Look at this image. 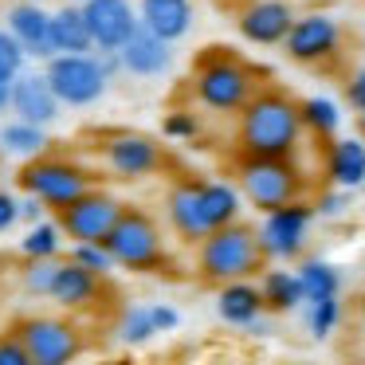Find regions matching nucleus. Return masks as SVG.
I'll list each match as a JSON object with an SVG mask.
<instances>
[{
  "instance_id": "1",
  "label": "nucleus",
  "mask_w": 365,
  "mask_h": 365,
  "mask_svg": "<svg viewBox=\"0 0 365 365\" xmlns=\"http://www.w3.org/2000/svg\"><path fill=\"white\" fill-rule=\"evenodd\" d=\"M302 134L307 130H302V118H299V103L275 87L255 91L240 106L236 142L244 158H294Z\"/></svg>"
},
{
  "instance_id": "2",
  "label": "nucleus",
  "mask_w": 365,
  "mask_h": 365,
  "mask_svg": "<svg viewBox=\"0 0 365 365\" xmlns=\"http://www.w3.org/2000/svg\"><path fill=\"white\" fill-rule=\"evenodd\" d=\"M267 255L259 247L252 224L232 220L224 228H212L197 244V271L208 283H232V279H252L263 271Z\"/></svg>"
},
{
  "instance_id": "3",
  "label": "nucleus",
  "mask_w": 365,
  "mask_h": 365,
  "mask_svg": "<svg viewBox=\"0 0 365 365\" xmlns=\"http://www.w3.org/2000/svg\"><path fill=\"white\" fill-rule=\"evenodd\" d=\"M259 91L255 83V67H247L244 59L228 56L224 48L200 56L197 71H192V95L205 110L212 114H240V106Z\"/></svg>"
},
{
  "instance_id": "4",
  "label": "nucleus",
  "mask_w": 365,
  "mask_h": 365,
  "mask_svg": "<svg viewBox=\"0 0 365 365\" xmlns=\"http://www.w3.org/2000/svg\"><path fill=\"white\" fill-rule=\"evenodd\" d=\"M103 244H106V252L114 255V267H126V271H161L165 267V240H161V228L150 212H142V208H122Z\"/></svg>"
},
{
  "instance_id": "5",
  "label": "nucleus",
  "mask_w": 365,
  "mask_h": 365,
  "mask_svg": "<svg viewBox=\"0 0 365 365\" xmlns=\"http://www.w3.org/2000/svg\"><path fill=\"white\" fill-rule=\"evenodd\" d=\"M240 197L255 212H267V208L302 197V173L291 158H244L240 161Z\"/></svg>"
},
{
  "instance_id": "6",
  "label": "nucleus",
  "mask_w": 365,
  "mask_h": 365,
  "mask_svg": "<svg viewBox=\"0 0 365 365\" xmlns=\"http://www.w3.org/2000/svg\"><path fill=\"white\" fill-rule=\"evenodd\" d=\"M310 224H314V205H307L302 197L287 200V205H279V208H267L259 228H255L263 255H267L271 263L302 259L307 240H310Z\"/></svg>"
},
{
  "instance_id": "7",
  "label": "nucleus",
  "mask_w": 365,
  "mask_h": 365,
  "mask_svg": "<svg viewBox=\"0 0 365 365\" xmlns=\"http://www.w3.org/2000/svg\"><path fill=\"white\" fill-rule=\"evenodd\" d=\"M20 189L40 197L48 208H67L79 192L91 189L87 169H79L75 161L63 158H28L24 169H20Z\"/></svg>"
},
{
  "instance_id": "8",
  "label": "nucleus",
  "mask_w": 365,
  "mask_h": 365,
  "mask_svg": "<svg viewBox=\"0 0 365 365\" xmlns=\"http://www.w3.org/2000/svg\"><path fill=\"white\" fill-rule=\"evenodd\" d=\"M43 75H48L51 91H56V98L63 106H95L106 95V87H110V79L103 75V67L95 63L91 51L43 59Z\"/></svg>"
},
{
  "instance_id": "9",
  "label": "nucleus",
  "mask_w": 365,
  "mask_h": 365,
  "mask_svg": "<svg viewBox=\"0 0 365 365\" xmlns=\"http://www.w3.org/2000/svg\"><path fill=\"white\" fill-rule=\"evenodd\" d=\"M16 338L28 346L32 365H71L83 354L79 330L71 322H63V318H51V314L24 318L16 326Z\"/></svg>"
},
{
  "instance_id": "10",
  "label": "nucleus",
  "mask_w": 365,
  "mask_h": 365,
  "mask_svg": "<svg viewBox=\"0 0 365 365\" xmlns=\"http://www.w3.org/2000/svg\"><path fill=\"white\" fill-rule=\"evenodd\" d=\"M341 48V24L330 12H307V16H294L291 32L283 40V51L294 63H326L334 59Z\"/></svg>"
},
{
  "instance_id": "11",
  "label": "nucleus",
  "mask_w": 365,
  "mask_h": 365,
  "mask_svg": "<svg viewBox=\"0 0 365 365\" xmlns=\"http://www.w3.org/2000/svg\"><path fill=\"white\" fill-rule=\"evenodd\" d=\"M122 205L110 197V192H98V189H87L71 200L67 208H59V228H63L67 240H106L110 224L118 220Z\"/></svg>"
},
{
  "instance_id": "12",
  "label": "nucleus",
  "mask_w": 365,
  "mask_h": 365,
  "mask_svg": "<svg viewBox=\"0 0 365 365\" xmlns=\"http://www.w3.org/2000/svg\"><path fill=\"white\" fill-rule=\"evenodd\" d=\"M103 161L114 177H130V181H134V177L158 173L165 153H161V145L145 134H110L103 142Z\"/></svg>"
},
{
  "instance_id": "13",
  "label": "nucleus",
  "mask_w": 365,
  "mask_h": 365,
  "mask_svg": "<svg viewBox=\"0 0 365 365\" xmlns=\"http://www.w3.org/2000/svg\"><path fill=\"white\" fill-rule=\"evenodd\" d=\"M294 24V9L287 0H252L236 16V32L255 48H279Z\"/></svg>"
},
{
  "instance_id": "14",
  "label": "nucleus",
  "mask_w": 365,
  "mask_h": 365,
  "mask_svg": "<svg viewBox=\"0 0 365 365\" xmlns=\"http://www.w3.org/2000/svg\"><path fill=\"white\" fill-rule=\"evenodd\" d=\"M83 20L91 28L95 48H122L134 36V28L142 24L130 0H83Z\"/></svg>"
},
{
  "instance_id": "15",
  "label": "nucleus",
  "mask_w": 365,
  "mask_h": 365,
  "mask_svg": "<svg viewBox=\"0 0 365 365\" xmlns=\"http://www.w3.org/2000/svg\"><path fill=\"white\" fill-rule=\"evenodd\" d=\"M59 98L51 91L48 75L43 71H20L12 79V106L9 110L16 114L20 122H32V126H51L59 118Z\"/></svg>"
},
{
  "instance_id": "16",
  "label": "nucleus",
  "mask_w": 365,
  "mask_h": 365,
  "mask_svg": "<svg viewBox=\"0 0 365 365\" xmlns=\"http://www.w3.org/2000/svg\"><path fill=\"white\" fill-rule=\"evenodd\" d=\"M122 56V71L138 75V79H158V75H169L173 71V43L161 40V36H153L145 24L134 28V36H130L126 43L118 48Z\"/></svg>"
},
{
  "instance_id": "17",
  "label": "nucleus",
  "mask_w": 365,
  "mask_h": 365,
  "mask_svg": "<svg viewBox=\"0 0 365 365\" xmlns=\"http://www.w3.org/2000/svg\"><path fill=\"white\" fill-rule=\"evenodd\" d=\"M51 12L43 9V4H36V0H20L16 9L9 12V32L16 36V43L24 48L28 59H51L56 51H51Z\"/></svg>"
},
{
  "instance_id": "18",
  "label": "nucleus",
  "mask_w": 365,
  "mask_h": 365,
  "mask_svg": "<svg viewBox=\"0 0 365 365\" xmlns=\"http://www.w3.org/2000/svg\"><path fill=\"white\" fill-rule=\"evenodd\" d=\"M138 20H142L153 36L177 43L192 32L197 9H192V0H138Z\"/></svg>"
},
{
  "instance_id": "19",
  "label": "nucleus",
  "mask_w": 365,
  "mask_h": 365,
  "mask_svg": "<svg viewBox=\"0 0 365 365\" xmlns=\"http://www.w3.org/2000/svg\"><path fill=\"white\" fill-rule=\"evenodd\" d=\"M326 181L338 189H361L365 185V138H330L326 145Z\"/></svg>"
},
{
  "instance_id": "20",
  "label": "nucleus",
  "mask_w": 365,
  "mask_h": 365,
  "mask_svg": "<svg viewBox=\"0 0 365 365\" xmlns=\"http://www.w3.org/2000/svg\"><path fill=\"white\" fill-rule=\"evenodd\" d=\"M165 208H169V224H173V232L181 240L200 244V240L208 236V220H205V208H200V181L173 185Z\"/></svg>"
},
{
  "instance_id": "21",
  "label": "nucleus",
  "mask_w": 365,
  "mask_h": 365,
  "mask_svg": "<svg viewBox=\"0 0 365 365\" xmlns=\"http://www.w3.org/2000/svg\"><path fill=\"white\" fill-rule=\"evenodd\" d=\"M98 294H103V275L79 267L75 259H63V263H59V275H56V283H51L48 299H56L63 310H83V307H91Z\"/></svg>"
},
{
  "instance_id": "22",
  "label": "nucleus",
  "mask_w": 365,
  "mask_h": 365,
  "mask_svg": "<svg viewBox=\"0 0 365 365\" xmlns=\"http://www.w3.org/2000/svg\"><path fill=\"white\" fill-rule=\"evenodd\" d=\"M216 314H220V322L244 330L255 314H263L259 283H252V279H232V283H220V291H216Z\"/></svg>"
},
{
  "instance_id": "23",
  "label": "nucleus",
  "mask_w": 365,
  "mask_h": 365,
  "mask_svg": "<svg viewBox=\"0 0 365 365\" xmlns=\"http://www.w3.org/2000/svg\"><path fill=\"white\" fill-rule=\"evenodd\" d=\"M51 51L56 56H79V51H91V28L83 20V4H63L59 12H51Z\"/></svg>"
},
{
  "instance_id": "24",
  "label": "nucleus",
  "mask_w": 365,
  "mask_h": 365,
  "mask_svg": "<svg viewBox=\"0 0 365 365\" xmlns=\"http://www.w3.org/2000/svg\"><path fill=\"white\" fill-rule=\"evenodd\" d=\"M259 294H263V310L267 314H291L307 302L302 294V283H299V271L291 267H271L259 275Z\"/></svg>"
},
{
  "instance_id": "25",
  "label": "nucleus",
  "mask_w": 365,
  "mask_h": 365,
  "mask_svg": "<svg viewBox=\"0 0 365 365\" xmlns=\"http://www.w3.org/2000/svg\"><path fill=\"white\" fill-rule=\"evenodd\" d=\"M200 208H205L208 232H212V228H224V224L240 220L244 197H240V189L228 181H200Z\"/></svg>"
},
{
  "instance_id": "26",
  "label": "nucleus",
  "mask_w": 365,
  "mask_h": 365,
  "mask_svg": "<svg viewBox=\"0 0 365 365\" xmlns=\"http://www.w3.org/2000/svg\"><path fill=\"white\" fill-rule=\"evenodd\" d=\"M299 283H302V294L310 299H334L338 294L341 299V267H334L330 259H322V255H310V259H299Z\"/></svg>"
},
{
  "instance_id": "27",
  "label": "nucleus",
  "mask_w": 365,
  "mask_h": 365,
  "mask_svg": "<svg viewBox=\"0 0 365 365\" xmlns=\"http://www.w3.org/2000/svg\"><path fill=\"white\" fill-rule=\"evenodd\" d=\"M299 118H302V130H307V134L330 142V138L341 130V106L334 103V98H326V95H310V98L299 103Z\"/></svg>"
},
{
  "instance_id": "28",
  "label": "nucleus",
  "mask_w": 365,
  "mask_h": 365,
  "mask_svg": "<svg viewBox=\"0 0 365 365\" xmlns=\"http://www.w3.org/2000/svg\"><path fill=\"white\" fill-rule=\"evenodd\" d=\"M43 145H48V134L43 126H32V122H9V126L0 130V150L12 153V158H40Z\"/></svg>"
},
{
  "instance_id": "29",
  "label": "nucleus",
  "mask_w": 365,
  "mask_h": 365,
  "mask_svg": "<svg viewBox=\"0 0 365 365\" xmlns=\"http://www.w3.org/2000/svg\"><path fill=\"white\" fill-rule=\"evenodd\" d=\"M59 247H63V228L51 220L28 224L24 240H20V255L24 259H51V255H59Z\"/></svg>"
},
{
  "instance_id": "30",
  "label": "nucleus",
  "mask_w": 365,
  "mask_h": 365,
  "mask_svg": "<svg viewBox=\"0 0 365 365\" xmlns=\"http://www.w3.org/2000/svg\"><path fill=\"white\" fill-rule=\"evenodd\" d=\"M302 322H307L310 338L326 341L341 326V302H338V294H334V299H310V302H302Z\"/></svg>"
},
{
  "instance_id": "31",
  "label": "nucleus",
  "mask_w": 365,
  "mask_h": 365,
  "mask_svg": "<svg viewBox=\"0 0 365 365\" xmlns=\"http://www.w3.org/2000/svg\"><path fill=\"white\" fill-rule=\"evenodd\" d=\"M118 338L122 346H150L158 338V322H153V310L150 307H130L126 314L118 318Z\"/></svg>"
},
{
  "instance_id": "32",
  "label": "nucleus",
  "mask_w": 365,
  "mask_h": 365,
  "mask_svg": "<svg viewBox=\"0 0 365 365\" xmlns=\"http://www.w3.org/2000/svg\"><path fill=\"white\" fill-rule=\"evenodd\" d=\"M59 255H51V259H28V267H24V291L28 294H36V299H48L51 294V283H56V275H59Z\"/></svg>"
},
{
  "instance_id": "33",
  "label": "nucleus",
  "mask_w": 365,
  "mask_h": 365,
  "mask_svg": "<svg viewBox=\"0 0 365 365\" xmlns=\"http://www.w3.org/2000/svg\"><path fill=\"white\" fill-rule=\"evenodd\" d=\"M71 259L79 263V267L95 271V275H110L114 271V255L106 252L103 240H79V244L71 247Z\"/></svg>"
},
{
  "instance_id": "34",
  "label": "nucleus",
  "mask_w": 365,
  "mask_h": 365,
  "mask_svg": "<svg viewBox=\"0 0 365 365\" xmlns=\"http://www.w3.org/2000/svg\"><path fill=\"white\" fill-rule=\"evenodd\" d=\"M161 134L169 142H192V138H200V118L189 110H169L165 122H161Z\"/></svg>"
},
{
  "instance_id": "35",
  "label": "nucleus",
  "mask_w": 365,
  "mask_h": 365,
  "mask_svg": "<svg viewBox=\"0 0 365 365\" xmlns=\"http://www.w3.org/2000/svg\"><path fill=\"white\" fill-rule=\"evenodd\" d=\"M349 205H354V189H338V185H330V189L314 200V216H322V220H341V216L349 212Z\"/></svg>"
},
{
  "instance_id": "36",
  "label": "nucleus",
  "mask_w": 365,
  "mask_h": 365,
  "mask_svg": "<svg viewBox=\"0 0 365 365\" xmlns=\"http://www.w3.org/2000/svg\"><path fill=\"white\" fill-rule=\"evenodd\" d=\"M24 63H28L24 48H20L16 36L4 28V32H0V79H16V75L24 71Z\"/></svg>"
},
{
  "instance_id": "37",
  "label": "nucleus",
  "mask_w": 365,
  "mask_h": 365,
  "mask_svg": "<svg viewBox=\"0 0 365 365\" xmlns=\"http://www.w3.org/2000/svg\"><path fill=\"white\" fill-rule=\"evenodd\" d=\"M0 365H32V354H28V346L16 334L0 338Z\"/></svg>"
},
{
  "instance_id": "38",
  "label": "nucleus",
  "mask_w": 365,
  "mask_h": 365,
  "mask_svg": "<svg viewBox=\"0 0 365 365\" xmlns=\"http://www.w3.org/2000/svg\"><path fill=\"white\" fill-rule=\"evenodd\" d=\"M43 212H48V205H43L40 197H32V192H24V197L16 200V216L24 224H36V220H43Z\"/></svg>"
},
{
  "instance_id": "39",
  "label": "nucleus",
  "mask_w": 365,
  "mask_h": 365,
  "mask_svg": "<svg viewBox=\"0 0 365 365\" xmlns=\"http://www.w3.org/2000/svg\"><path fill=\"white\" fill-rule=\"evenodd\" d=\"M346 103L354 106L357 114L365 110V67H357V71L349 75V83H346Z\"/></svg>"
},
{
  "instance_id": "40",
  "label": "nucleus",
  "mask_w": 365,
  "mask_h": 365,
  "mask_svg": "<svg viewBox=\"0 0 365 365\" xmlns=\"http://www.w3.org/2000/svg\"><path fill=\"white\" fill-rule=\"evenodd\" d=\"M91 56H95V63L103 67L106 79H114V75L122 71V56H118V48H91Z\"/></svg>"
},
{
  "instance_id": "41",
  "label": "nucleus",
  "mask_w": 365,
  "mask_h": 365,
  "mask_svg": "<svg viewBox=\"0 0 365 365\" xmlns=\"http://www.w3.org/2000/svg\"><path fill=\"white\" fill-rule=\"evenodd\" d=\"M150 310H153V322H158V334H173L181 326V314L173 307H165V302H153Z\"/></svg>"
},
{
  "instance_id": "42",
  "label": "nucleus",
  "mask_w": 365,
  "mask_h": 365,
  "mask_svg": "<svg viewBox=\"0 0 365 365\" xmlns=\"http://www.w3.org/2000/svg\"><path fill=\"white\" fill-rule=\"evenodd\" d=\"M16 220H20V216H16V197L0 189V232H9Z\"/></svg>"
},
{
  "instance_id": "43",
  "label": "nucleus",
  "mask_w": 365,
  "mask_h": 365,
  "mask_svg": "<svg viewBox=\"0 0 365 365\" xmlns=\"http://www.w3.org/2000/svg\"><path fill=\"white\" fill-rule=\"evenodd\" d=\"M247 334H252V338H271V334H275V326H271V318H267V310H263V314H255L252 322L244 326Z\"/></svg>"
},
{
  "instance_id": "44",
  "label": "nucleus",
  "mask_w": 365,
  "mask_h": 365,
  "mask_svg": "<svg viewBox=\"0 0 365 365\" xmlns=\"http://www.w3.org/2000/svg\"><path fill=\"white\" fill-rule=\"evenodd\" d=\"M12 106V79H0V114H9Z\"/></svg>"
},
{
  "instance_id": "45",
  "label": "nucleus",
  "mask_w": 365,
  "mask_h": 365,
  "mask_svg": "<svg viewBox=\"0 0 365 365\" xmlns=\"http://www.w3.org/2000/svg\"><path fill=\"white\" fill-rule=\"evenodd\" d=\"M357 138H365V110L357 114Z\"/></svg>"
},
{
  "instance_id": "46",
  "label": "nucleus",
  "mask_w": 365,
  "mask_h": 365,
  "mask_svg": "<svg viewBox=\"0 0 365 365\" xmlns=\"http://www.w3.org/2000/svg\"><path fill=\"white\" fill-rule=\"evenodd\" d=\"M36 4H43V0H36Z\"/></svg>"
},
{
  "instance_id": "47",
  "label": "nucleus",
  "mask_w": 365,
  "mask_h": 365,
  "mask_svg": "<svg viewBox=\"0 0 365 365\" xmlns=\"http://www.w3.org/2000/svg\"><path fill=\"white\" fill-rule=\"evenodd\" d=\"M75 4H83V0H75Z\"/></svg>"
}]
</instances>
